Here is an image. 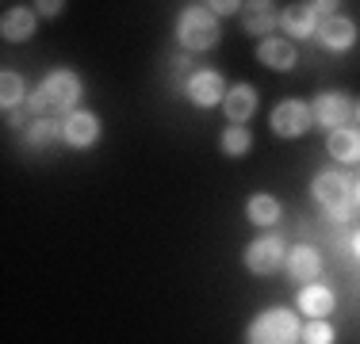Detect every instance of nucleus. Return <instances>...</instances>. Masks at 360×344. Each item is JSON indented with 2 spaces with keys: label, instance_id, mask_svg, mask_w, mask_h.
Returning <instances> with one entry per match:
<instances>
[{
  "label": "nucleus",
  "instance_id": "nucleus-1",
  "mask_svg": "<svg viewBox=\"0 0 360 344\" xmlns=\"http://www.w3.org/2000/svg\"><path fill=\"white\" fill-rule=\"evenodd\" d=\"M81 96H84L81 77H77L73 69H54V73L42 77V84L27 96L23 107H27L31 115H70V111H77Z\"/></svg>",
  "mask_w": 360,
  "mask_h": 344
},
{
  "label": "nucleus",
  "instance_id": "nucleus-2",
  "mask_svg": "<svg viewBox=\"0 0 360 344\" xmlns=\"http://www.w3.org/2000/svg\"><path fill=\"white\" fill-rule=\"evenodd\" d=\"M219 39H222V23H219V15L211 12L207 4L180 8V15H176V42H180V50H188V54H203V50L219 46Z\"/></svg>",
  "mask_w": 360,
  "mask_h": 344
},
{
  "label": "nucleus",
  "instance_id": "nucleus-3",
  "mask_svg": "<svg viewBox=\"0 0 360 344\" xmlns=\"http://www.w3.org/2000/svg\"><path fill=\"white\" fill-rule=\"evenodd\" d=\"M353 184H356V180H349L345 172H338V168H322L319 176H314L311 195H314V203L322 206L326 218H333V222H349V218H353V206H356Z\"/></svg>",
  "mask_w": 360,
  "mask_h": 344
},
{
  "label": "nucleus",
  "instance_id": "nucleus-4",
  "mask_svg": "<svg viewBox=\"0 0 360 344\" xmlns=\"http://www.w3.org/2000/svg\"><path fill=\"white\" fill-rule=\"evenodd\" d=\"M303 337V325H299V314L295 310H264L250 322L245 329V340L250 344H295Z\"/></svg>",
  "mask_w": 360,
  "mask_h": 344
},
{
  "label": "nucleus",
  "instance_id": "nucleus-5",
  "mask_svg": "<svg viewBox=\"0 0 360 344\" xmlns=\"http://www.w3.org/2000/svg\"><path fill=\"white\" fill-rule=\"evenodd\" d=\"M242 260L253 275H272L276 268H284V260H288V241L280 234H261L257 241L245 245Z\"/></svg>",
  "mask_w": 360,
  "mask_h": 344
},
{
  "label": "nucleus",
  "instance_id": "nucleus-6",
  "mask_svg": "<svg viewBox=\"0 0 360 344\" xmlns=\"http://www.w3.org/2000/svg\"><path fill=\"white\" fill-rule=\"evenodd\" d=\"M269 126L276 138H303L314 126V111L303 100H280L269 115Z\"/></svg>",
  "mask_w": 360,
  "mask_h": 344
},
{
  "label": "nucleus",
  "instance_id": "nucleus-7",
  "mask_svg": "<svg viewBox=\"0 0 360 344\" xmlns=\"http://www.w3.org/2000/svg\"><path fill=\"white\" fill-rule=\"evenodd\" d=\"M226 77L219 73V69H195L192 77L184 81V96L192 107H203V111H211V107H219L222 100H226Z\"/></svg>",
  "mask_w": 360,
  "mask_h": 344
},
{
  "label": "nucleus",
  "instance_id": "nucleus-8",
  "mask_svg": "<svg viewBox=\"0 0 360 344\" xmlns=\"http://www.w3.org/2000/svg\"><path fill=\"white\" fill-rule=\"evenodd\" d=\"M314 111V126H322V131H338V126H349L353 123V111L356 103L345 96V92H319L311 103Z\"/></svg>",
  "mask_w": 360,
  "mask_h": 344
},
{
  "label": "nucleus",
  "instance_id": "nucleus-9",
  "mask_svg": "<svg viewBox=\"0 0 360 344\" xmlns=\"http://www.w3.org/2000/svg\"><path fill=\"white\" fill-rule=\"evenodd\" d=\"M356 34L360 31H356V23L349 20V15H322L314 39H319L330 54H345V50L356 46Z\"/></svg>",
  "mask_w": 360,
  "mask_h": 344
},
{
  "label": "nucleus",
  "instance_id": "nucleus-10",
  "mask_svg": "<svg viewBox=\"0 0 360 344\" xmlns=\"http://www.w3.org/2000/svg\"><path fill=\"white\" fill-rule=\"evenodd\" d=\"M62 142L73 145V150H89V145L100 142V115H92V111H70V115H62Z\"/></svg>",
  "mask_w": 360,
  "mask_h": 344
},
{
  "label": "nucleus",
  "instance_id": "nucleus-11",
  "mask_svg": "<svg viewBox=\"0 0 360 344\" xmlns=\"http://www.w3.org/2000/svg\"><path fill=\"white\" fill-rule=\"evenodd\" d=\"M242 27L253 39H269V31L280 27V12H276V0H245L242 4Z\"/></svg>",
  "mask_w": 360,
  "mask_h": 344
},
{
  "label": "nucleus",
  "instance_id": "nucleus-12",
  "mask_svg": "<svg viewBox=\"0 0 360 344\" xmlns=\"http://www.w3.org/2000/svg\"><path fill=\"white\" fill-rule=\"evenodd\" d=\"M257 62H261L264 69H272V73H291V69H295V62H299L295 42L269 34V39L257 42Z\"/></svg>",
  "mask_w": 360,
  "mask_h": 344
},
{
  "label": "nucleus",
  "instance_id": "nucleus-13",
  "mask_svg": "<svg viewBox=\"0 0 360 344\" xmlns=\"http://www.w3.org/2000/svg\"><path fill=\"white\" fill-rule=\"evenodd\" d=\"M295 306H299V314H307V317H330L333 306H338V295H333L326 283L311 279V283H299Z\"/></svg>",
  "mask_w": 360,
  "mask_h": 344
},
{
  "label": "nucleus",
  "instance_id": "nucleus-14",
  "mask_svg": "<svg viewBox=\"0 0 360 344\" xmlns=\"http://www.w3.org/2000/svg\"><path fill=\"white\" fill-rule=\"evenodd\" d=\"M319 20L322 15L311 8V0H295V4H288L284 12H280V27L288 31V39H314Z\"/></svg>",
  "mask_w": 360,
  "mask_h": 344
},
{
  "label": "nucleus",
  "instance_id": "nucleus-15",
  "mask_svg": "<svg viewBox=\"0 0 360 344\" xmlns=\"http://www.w3.org/2000/svg\"><path fill=\"white\" fill-rule=\"evenodd\" d=\"M284 272H288V279L295 283H311V279H319L322 275V253L319 249H311V245H295L288 253V260H284Z\"/></svg>",
  "mask_w": 360,
  "mask_h": 344
},
{
  "label": "nucleus",
  "instance_id": "nucleus-16",
  "mask_svg": "<svg viewBox=\"0 0 360 344\" xmlns=\"http://www.w3.org/2000/svg\"><path fill=\"white\" fill-rule=\"evenodd\" d=\"M39 31V12L35 8H8L4 15H0V34H4V42H27L31 34Z\"/></svg>",
  "mask_w": 360,
  "mask_h": 344
},
{
  "label": "nucleus",
  "instance_id": "nucleus-17",
  "mask_svg": "<svg viewBox=\"0 0 360 344\" xmlns=\"http://www.w3.org/2000/svg\"><path fill=\"white\" fill-rule=\"evenodd\" d=\"M222 111H226V123H250L257 115V88L253 84H230L226 100H222Z\"/></svg>",
  "mask_w": 360,
  "mask_h": 344
},
{
  "label": "nucleus",
  "instance_id": "nucleus-18",
  "mask_svg": "<svg viewBox=\"0 0 360 344\" xmlns=\"http://www.w3.org/2000/svg\"><path fill=\"white\" fill-rule=\"evenodd\" d=\"M326 153L341 165H356L360 161V131L356 126H338V131H326Z\"/></svg>",
  "mask_w": 360,
  "mask_h": 344
},
{
  "label": "nucleus",
  "instance_id": "nucleus-19",
  "mask_svg": "<svg viewBox=\"0 0 360 344\" xmlns=\"http://www.w3.org/2000/svg\"><path fill=\"white\" fill-rule=\"evenodd\" d=\"M280 199L276 195H269V192H257L245 199V218L253 222V226H261V230H269V226H276L280 222Z\"/></svg>",
  "mask_w": 360,
  "mask_h": 344
},
{
  "label": "nucleus",
  "instance_id": "nucleus-20",
  "mask_svg": "<svg viewBox=\"0 0 360 344\" xmlns=\"http://www.w3.org/2000/svg\"><path fill=\"white\" fill-rule=\"evenodd\" d=\"M58 138H62V123H54L50 115H35L27 123V131H23V142H27L31 150H46V145H54Z\"/></svg>",
  "mask_w": 360,
  "mask_h": 344
},
{
  "label": "nucleus",
  "instance_id": "nucleus-21",
  "mask_svg": "<svg viewBox=\"0 0 360 344\" xmlns=\"http://www.w3.org/2000/svg\"><path fill=\"white\" fill-rule=\"evenodd\" d=\"M219 150L226 153V157H245V153L253 150V134L245 123H230L226 131L219 134Z\"/></svg>",
  "mask_w": 360,
  "mask_h": 344
},
{
  "label": "nucleus",
  "instance_id": "nucleus-22",
  "mask_svg": "<svg viewBox=\"0 0 360 344\" xmlns=\"http://www.w3.org/2000/svg\"><path fill=\"white\" fill-rule=\"evenodd\" d=\"M27 96H31L27 81H23L15 69H4V73H0V103H4V111H8V107H20V103H27Z\"/></svg>",
  "mask_w": 360,
  "mask_h": 344
},
{
  "label": "nucleus",
  "instance_id": "nucleus-23",
  "mask_svg": "<svg viewBox=\"0 0 360 344\" xmlns=\"http://www.w3.org/2000/svg\"><path fill=\"white\" fill-rule=\"evenodd\" d=\"M303 344H333L338 340V333H333L330 317H311V322L303 325V337H299Z\"/></svg>",
  "mask_w": 360,
  "mask_h": 344
},
{
  "label": "nucleus",
  "instance_id": "nucleus-24",
  "mask_svg": "<svg viewBox=\"0 0 360 344\" xmlns=\"http://www.w3.org/2000/svg\"><path fill=\"white\" fill-rule=\"evenodd\" d=\"M242 4H245V0H207V8L219 15V20H222V15H238V12H242Z\"/></svg>",
  "mask_w": 360,
  "mask_h": 344
},
{
  "label": "nucleus",
  "instance_id": "nucleus-25",
  "mask_svg": "<svg viewBox=\"0 0 360 344\" xmlns=\"http://www.w3.org/2000/svg\"><path fill=\"white\" fill-rule=\"evenodd\" d=\"M62 8H65V0H35V12L39 15H50V20H54Z\"/></svg>",
  "mask_w": 360,
  "mask_h": 344
},
{
  "label": "nucleus",
  "instance_id": "nucleus-26",
  "mask_svg": "<svg viewBox=\"0 0 360 344\" xmlns=\"http://www.w3.org/2000/svg\"><path fill=\"white\" fill-rule=\"evenodd\" d=\"M338 4H341V0H311V8L319 15H338Z\"/></svg>",
  "mask_w": 360,
  "mask_h": 344
},
{
  "label": "nucleus",
  "instance_id": "nucleus-27",
  "mask_svg": "<svg viewBox=\"0 0 360 344\" xmlns=\"http://www.w3.org/2000/svg\"><path fill=\"white\" fill-rule=\"evenodd\" d=\"M349 245H353V256H356V260H360V230H356V234H353V241H349Z\"/></svg>",
  "mask_w": 360,
  "mask_h": 344
},
{
  "label": "nucleus",
  "instance_id": "nucleus-28",
  "mask_svg": "<svg viewBox=\"0 0 360 344\" xmlns=\"http://www.w3.org/2000/svg\"><path fill=\"white\" fill-rule=\"evenodd\" d=\"M353 192H356V206H360V180H356V184H353Z\"/></svg>",
  "mask_w": 360,
  "mask_h": 344
},
{
  "label": "nucleus",
  "instance_id": "nucleus-29",
  "mask_svg": "<svg viewBox=\"0 0 360 344\" xmlns=\"http://www.w3.org/2000/svg\"><path fill=\"white\" fill-rule=\"evenodd\" d=\"M353 119H356V123H360V103H356V111H353Z\"/></svg>",
  "mask_w": 360,
  "mask_h": 344
}]
</instances>
